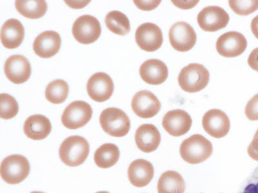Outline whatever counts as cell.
I'll list each match as a JSON object with an SVG mask.
<instances>
[{"mask_svg":"<svg viewBox=\"0 0 258 193\" xmlns=\"http://www.w3.org/2000/svg\"><path fill=\"white\" fill-rule=\"evenodd\" d=\"M87 2H82L81 4H77V2H70V1H66L67 5L70 6L71 8L73 9H82L84 8L85 6H86L87 4L89 3V1L86 3Z\"/></svg>","mask_w":258,"mask_h":193,"instance_id":"cell-37","label":"cell"},{"mask_svg":"<svg viewBox=\"0 0 258 193\" xmlns=\"http://www.w3.org/2000/svg\"><path fill=\"white\" fill-rule=\"evenodd\" d=\"M69 85L64 80L57 79L50 82L45 90V98L52 104L64 102L69 95Z\"/></svg>","mask_w":258,"mask_h":193,"instance_id":"cell-27","label":"cell"},{"mask_svg":"<svg viewBox=\"0 0 258 193\" xmlns=\"http://www.w3.org/2000/svg\"><path fill=\"white\" fill-rule=\"evenodd\" d=\"M93 116V109L88 103L83 101H74L64 110L61 122L69 130H77L89 123Z\"/></svg>","mask_w":258,"mask_h":193,"instance_id":"cell-6","label":"cell"},{"mask_svg":"<svg viewBox=\"0 0 258 193\" xmlns=\"http://www.w3.org/2000/svg\"><path fill=\"white\" fill-rule=\"evenodd\" d=\"M185 183L181 174L174 171L165 172L158 182V193H184Z\"/></svg>","mask_w":258,"mask_h":193,"instance_id":"cell-23","label":"cell"},{"mask_svg":"<svg viewBox=\"0 0 258 193\" xmlns=\"http://www.w3.org/2000/svg\"><path fill=\"white\" fill-rule=\"evenodd\" d=\"M153 165L144 159H137L131 162L128 169V180L137 187H144L153 180Z\"/></svg>","mask_w":258,"mask_h":193,"instance_id":"cell-19","label":"cell"},{"mask_svg":"<svg viewBox=\"0 0 258 193\" xmlns=\"http://www.w3.org/2000/svg\"><path fill=\"white\" fill-rule=\"evenodd\" d=\"M203 128L210 136L221 139L229 133L230 123L229 117L222 110H210L203 117Z\"/></svg>","mask_w":258,"mask_h":193,"instance_id":"cell-12","label":"cell"},{"mask_svg":"<svg viewBox=\"0 0 258 193\" xmlns=\"http://www.w3.org/2000/svg\"><path fill=\"white\" fill-rule=\"evenodd\" d=\"M4 71L6 77L13 83L23 84L31 77V65L26 57L14 55L7 59Z\"/></svg>","mask_w":258,"mask_h":193,"instance_id":"cell-15","label":"cell"},{"mask_svg":"<svg viewBox=\"0 0 258 193\" xmlns=\"http://www.w3.org/2000/svg\"><path fill=\"white\" fill-rule=\"evenodd\" d=\"M247 152L251 158L258 162V138L253 139L248 147Z\"/></svg>","mask_w":258,"mask_h":193,"instance_id":"cell-33","label":"cell"},{"mask_svg":"<svg viewBox=\"0 0 258 193\" xmlns=\"http://www.w3.org/2000/svg\"><path fill=\"white\" fill-rule=\"evenodd\" d=\"M15 7L18 12L24 17L29 19H38L43 17L47 11V4L45 1L37 0V1L15 2Z\"/></svg>","mask_w":258,"mask_h":193,"instance_id":"cell-25","label":"cell"},{"mask_svg":"<svg viewBox=\"0 0 258 193\" xmlns=\"http://www.w3.org/2000/svg\"><path fill=\"white\" fill-rule=\"evenodd\" d=\"M51 130L49 119L42 115L30 116L25 122L24 126L25 134L34 141L45 139L50 134Z\"/></svg>","mask_w":258,"mask_h":193,"instance_id":"cell-22","label":"cell"},{"mask_svg":"<svg viewBox=\"0 0 258 193\" xmlns=\"http://www.w3.org/2000/svg\"><path fill=\"white\" fill-rule=\"evenodd\" d=\"M101 128L107 134L114 137H122L128 134L131 121L125 112L117 108H109L100 115Z\"/></svg>","mask_w":258,"mask_h":193,"instance_id":"cell-5","label":"cell"},{"mask_svg":"<svg viewBox=\"0 0 258 193\" xmlns=\"http://www.w3.org/2000/svg\"><path fill=\"white\" fill-rule=\"evenodd\" d=\"M251 31L255 38L258 39V15L255 16L251 22Z\"/></svg>","mask_w":258,"mask_h":193,"instance_id":"cell-36","label":"cell"},{"mask_svg":"<svg viewBox=\"0 0 258 193\" xmlns=\"http://www.w3.org/2000/svg\"><path fill=\"white\" fill-rule=\"evenodd\" d=\"M239 193H258V166L246 179Z\"/></svg>","mask_w":258,"mask_h":193,"instance_id":"cell-30","label":"cell"},{"mask_svg":"<svg viewBox=\"0 0 258 193\" xmlns=\"http://www.w3.org/2000/svg\"><path fill=\"white\" fill-rule=\"evenodd\" d=\"M135 141L138 149L144 153L156 151L160 146L161 135L156 126L151 124H145L137 129Z\"/></svg>","mask_w":258,"mask_h":193,"instance_id":"cell-18","label":"cell"},{"mask_svg":"<svg viewBox=\"0 0 258 193\" xmlns=\"http://www.w3.org/2000/svg\"><path fill=\"white\" fill-rule=\"evenodd\" d=\"M87 92L90 98L96 102L103 103L109 100L114 89V82L107 73H94L88 80Z\"/></svg>","mask_w":258,"mask_h":193,"instance_id":"cell-13","label":"cell"},{"mask_svg":"<svg viewBox=\"0 0 258 193\" xmlns=\"http://www.w3.org/2000/svg\"><path fill=\"white\" fill-rule=\"evenodd\" d=\"M135 38L140 48L149 52L156 51L163 42L162 31L160 27L152 23H145L138 27Z\"/></svg>","mask_w":258,"mask_h":193,"instance_id":"cell-11","label":"cell"},{"mask_svg":"<svg viewBox=\"0 0 258 193\" xmlns=\"http://www.w3.org/2000/svg\"><path fill=\"white\" fill-rule=\"evenodd\" d=\"M169 36L172 47L179 52L189 51L197 43V36L195 30L186 22H177L172 25Z\"/></svg>","mask_w":258,"mask_h":193,"instance_id":"cell-8","label":"cell"},{"mask_svg":"<svg viewBox=\"0 0 258 193\" xmlns=\"http://www.w3.org/2000/svg\"><path fill=\"white\" fill-rule=\"evenodd\" d=\"M31 193H44V192H40V191H32Z\"/></svg>","mask_w":258,"mask_h":193,"instance_id":"cell-40","label":"cell"},{"mask_svg":"<svg viewBox=\"0 0 258 193\" xmlns=\"http://www.w3.org/2000/svg\"><path fill=\"white\" fill-rule=\"evenodd\" d=\"M132 109L137 116L149 119L156 116L161 109L157 96L151 91L142 90L135 94L132 101Z\"/></svg>","mask_w":258,"mask_h":193,"instance_id":"cell-16","label":"cell"},{"mask_svg":"<svg viewBox=\"0 0 258 193\" xmlns=\"http://www.w3.org/2000/svg\"><path fill=\"white\" fill-rule=\"evenodd\" d=\"M183 160L191 164H200L211 157L213 152L211 142L201 135L195 134L182 142L179 148Z\"/></svg>","mask_w":258,"mask_h":193,"instance_id":"cell-1","label":"cell"},{"mask_svg":"<svg viewBox=\"0 0 258 193\" xmlns=\"http://www.w3.org/2000/svg\"><path fill=\"white\" fill-rule=\"evenodd\" d=\"M0 117L2 119L8 120L14 118L18 114L19 106L12 95L2 93L0 95Z\"/></svg>","mask_w":258,"mask_h":193,"instance_id":"cell-28","label":"cell"},{"mask_svg":"<svg viewBox=\"0 0 258 193\" xmlns=\"http://www.w3.org/2000/svg\"><path fill=\"white\" fill-rule=\"evenodd\" d=\"M105 24L109 31L117 35H126L131 31L127 16L119 11H114L108 13L105 18Z\"/></svg>","mask_w":258,"mask_h":193,"instance_id":"cell-26","label":"cell"},{"mask_svg":"<svg viewBox=\"0 0 258 193\" xmlns=\"http://www.w3.org/2000/svg\"><path fill=\"white\" fill-rule=\"evenodd\" d=\"M256 138H258V130H257L256 133H255V134L254 137V139H256Z\"/></svg>","mask_w":258,"mask_h":193,"instance_id":"cell-38","label":"cell"},{"mask_svg":"<svg viewBox=\"0 0 258 193\" xmlns=\"http://www.w3.org/2000/svg\"><path fill=\"white\" fill-rule=\"evenodd\" d=\"M73 34L81 44L88 45L95 42L100 38L101 28L100 22L91 15L80 16L73 26Z\"/></svg>","mask_w":258,"mask_h":193,"instance_id":"cell-7","label":"cell"},{"mask_svg":"<svg viewBox=\"0 0 258 193\" xmlns=\"http://www.w3.org/2000/svg\"><path fill=\"white\" fill-rule=\"evenodd\" d=\"M96 193H110V192H107V191H99V192H97Z\"/></svg>","mask_w":258,"mask_h":193,"instance_id":"cell-39","label":"cell"},{"mask_svg":"<svg viewBox=\"0 0 258 193\" xmlns=\"http://www.w3.org/2000/svg\"><path fill=\"white\" fill-rule=\"evenodd\" d=\"M89 151V144L85 138L71 136L62 142L59 155L64 164L69 167H77L86 160Z\"/></svg>","mask_w":258,"mask_h":193,"instance_id":"cell-2","label":"cell"},{"mask_svg":"<svg viewBox=\"0 0 258 193\" xmlns=\"http://www.w3.org/2000/svg\"><path fill=\"white\" fill-rule=\"evenodd\" d=\"M230 8L236 15L248 16L258 9V0L255 1H229Z\"/></svg>","mask_w":258,"mask_h":193,"instance_id":"cell-29","label":"cell"},{"mask_svg":"<svg viewBox=\"0 0 258 193\" xmlns=\"http://www.w3.org/2000/svg\"><path fill=\"white\" fill-rule=\"evenodd\" d=\"M24 27L19 20H8L2 27V43L8 49L19 47L24 40Z\"/></svg>","mask_w":258,"mask_h":193,"instance_id":"cell-21","label":"cell"},{"mask_svg":"<svg viewBox=\"0 0 258 193\" xmlns=\"http://www.w3.org/2000/svg\"><path fill=\"white\" fill-rule=\"evenodd\" d=\"M192 121L190 115L182 110L167 112L163 119L162 125L166 132L173 137H181L190 130Z\"/></svg>","mask_w":258,"mask_h":193,"instance_id":"cell-14","label":"cell"},{"mask_svg":"<svg viewBox=\"0 0 258 193\" xmlns=\"http://www.w3.org/2000/svg\"><path fill=\"white\" fill-rule=\"evenodd\" d=\"M245 115L250 121H258V93L248 101L245 107Z\"/></svg>","mask_w":258,"mask_h":193,"instance_id":"cell-31","label":"cell"},{"mask_svg":"<svg viewBox=\"0 0 258 193\" xmlns=\"http://www.w3.org/2000/svg\"><path fill=\"white\" fill-rule=\"evenodd\" d=\"M248 64L252 70L258 72V48H255L250 53L248 58Z\"/></svg>","mask_w":258,"mask_h":193,"instance_id":"cell-34","label":"cell"},{"mask_svg":"<svg viewBox=\"0 0 258 193\" xmlns=\"http://www.w3.org/2000/svg\"><path fill=\"white\" fill-rule=\"evenodd\" d=\"M175 6L183 9H189L194 8L199 1L195 2H180V1H172Z\"/></svg>","mask_w":258,"mask_h":193,"instance_id":"cell-35","label":"cell"},{"mask_svg":"<svg viewBox=\"0 0 258 193\" xmlns=\"http://www.w3.org/2000/svg\"><path fill=\"white\" fill-rule=\"evenodd\" d=\"M31 166L24 156L12 155L4 158L0 167L2 179L9 184H18L27 178Z\"/></svg>","mask_w":258,"mask_h":193,"instance_id":"cell-4","label":"cell"},{"mask_svg":"<svg viewBox=\"0 0 258 193\" xmlns=\"http://www.w3.org/2000/svg\"><path fill=\"white\" fill-rule=\"evenodd\" d=\"M198 24L206 32H217L225 28L229 22L228 13L220 7L209 6L198 14Z\"/></svg>","mask_w":258,"mask_h":193,"instance_id":"cell-9","label":"cell"},{"mask_svg":"<svg viewBox=\"0 0 258 193\" xmlns=\"http://www.w3.org/2000/svg\"><path fill=\"white\" fill-rule=\"evenodd\" d=\"M209 79V72L204 65L191 63L181 70L178 83L186 92L196 93L206 88Z\"/></svg>","mask_w":258,"mask_h":193,"instance_id":"cell-3","label":"cell"},{"mask_svg":"<svg viewBox=\"0 0 258 193\" xmlns=\"http://www.w3.org/2000/svg\"><path fill=\"white\" fill-rule=\"evenodd\" d=\"M247 41L243 34L230 31L220 36L216 42L218 54L225 57H236L245 51Z\"/></svg>","mask_w":258,"mask_h":193,"instance_id":"cell-10","label":"cell"},{"mask_svg":"<svg viewBox=\"0 0 258 193\" xmlns=\"http://www.w3.org/2000/svg\"><path fill=\"white\" fill-rule=\"evenodd\" d=\"M138 9L142 11H149L157 8L161 1H134Z\"/></svg>","mask_w":258,"mask_h":193,"instance_id":"cell-32","label":"cell"},{"mask_svg":"<svg viewBox=\"0 0 258 193\" xmlns=\"http://www.w3.org/2000/svg\"><path fill=\"white\" fill-rule=\"evenodd\" d=\"M140 75L146 83L159 85L167 80L169 70L163 61L158 59H149L140 66Z\"/></svg>","mask_w":258,"mask_h":193,"instance_id":"cell-20","label":"cell"},{"mask_svg":"<svg viewBox=\"0 0 258 193\" xmlns=\"http://www.w3.org/2000/svg\"><path fill=\"white\" fill-rule=\"evenodd\" d=\"M120 156L118 147L114 144L106 143L99 148L94 153V162L100 168L107 169L114 166Z\"/></svg>","mask_w":258,"mask_h":193,"instance_id":"cell-24","label":"cell"},{"mask_svg":"<svg viewBox=\"0 0 258 193\" xmlns=\"http://www.w3.org/2000/svg\"><path fill=\"white\" fill-rule=\"evenodd\" d=\"M61 37L57 32L47 31L36 37L33 43V49L36 55L41 58H50L60 49Z\"/></svg>","mask_w":258,"mask_h":193,"instance_id":"cell-17","label":"cell"}]
</instances>
